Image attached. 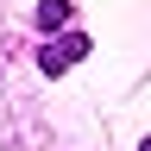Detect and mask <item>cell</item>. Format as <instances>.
Instances as JSON below:
<instances>
[{
  "label": "cell",
  "instance_id": "obj_1",
  "mask_svg": "<svg viewBox=\"0 0 151 151\" xmlns=\"http://www.w3.org/2000/svg\"><path fill=\"white\" fill-rule=\"evenodd\" d=\"M82 57H88V38H82V32H63L57 44H44L38 63H44V76H63L69 63H82Z\"/></svg>",
  "mask_w": 151,
  "mask_h": 151
},
{
  "label": "cell",
  "instance_id": "obj_2",
  "mask_svg": "<svg viewBox=\"0 0 151 151\" xmlns=\"http://www.w3.org/2000/svg\"><path fill=\"white\" fill-rule=\"evenodd\" d=\"M38 25H69V0H44V6H38Z\"/></svg>",
  "mask_w": 151,
  "mask_h": 151
},
{
  "label": "cell",
  "instance_id": "obj_3",
  "mask_svg": "<svg viewBox=\"0 0 151 151\" xmlns=\"http://www.w3.org/2000/svg\"><path fill=\"white\" fill-rule=\"evenodd\" d=\"M145 151H151V139H145Z\"/></svg>",
  "mask_w": 151,
  "mask_h": 151
}]
</instances>
